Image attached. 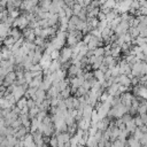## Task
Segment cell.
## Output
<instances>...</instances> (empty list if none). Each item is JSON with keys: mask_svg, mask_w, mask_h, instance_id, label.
I'll list each match as a JSON object with an SVG mask.
<instances>
[{"mask_svg": "<svg viewBox=\"0 0 147 147\" xmlns=\"http://www.w3.org/2000/svg\"><path fill=\"white\" fill-rule=\"evenodd\" d=\"M71 59H72V48H70V47H68V46H64V47L60 51V59H59V60H60L61 64L71 61Z\"/></svg>", "mask_w": 147, "mask_h": 147, "instance_id": "obj_1", "label": "cell"}, {"mask_svg": "<svg viewBox=\"0 0 147 147\" xmlns=\"http://www.w3.org/2000/svg\"><path fill=\"white\" fill-rule=\"evenodd\" d=\"M26 101H28V99L25 96H23L21 100H18L16 102V107H18L21 110H23L24 108H26Z\"/></svg>", "mask_w": 147, "mask_h": 147, "instance_id": "obj_2", "label": "cell"}, {"mask_svg": "<svg viewBox=\"0 0 147 147\" xmlns=\"http://www.w3.org/2000/svg\"><path fill=\"white\" fill-rule=\"evenodd\" d=\"M48 146H49V147H59V141H57L55 134H54L53 137H51V140H49Z\"/></svg>", "mask_w": 147, "mask_h": 147, "instance_id": "obj_3", "label": "cell"}, {"mask_svg": "<svg viewBox=\"0 0 147 147\" xmlns=\"http://www.w3.org/2000/svg\"><path fill=\"white\" fill-rule=\"evenodd\" d=\"M0 109H1V107H0Z\"/></svg>", "mask_w": 147, "mask_h": 147, "instance_id": "obj_4", "label": "cell"}]
</instances>
